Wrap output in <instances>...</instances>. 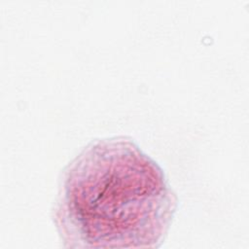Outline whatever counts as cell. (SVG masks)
<instances>
[{
	"mask_svg": "<svg viewBox=\"0 0 249 249\" xmlns=\"http://www.w3.org/2000/svg\"><path fill=\"white\" fill-rule=\"evenodd\" d=\"M172 203L158 166L131 144L111 141L88 149L71 166L60 213L83 241L126 245L157 240Z\"/></svg>",
	"mask_w": 249,
	"mask_h": 249,
	"instance_id": "1",
	"label": "cell"
}]
</instances>
